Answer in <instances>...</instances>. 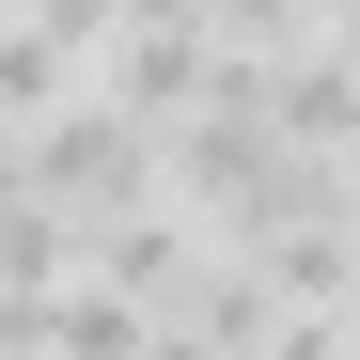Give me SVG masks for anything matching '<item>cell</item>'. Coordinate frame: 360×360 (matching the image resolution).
I'll use <instances>...</instances> for the list:
<instances>
[{
    "label": "cell",
    "mask_w": 360,
    "mask_h": 360,
    "mask_svg": "<svg viewBox=\"0 0 360 360\" xmlns=\"http://www.w3.org/2000/svg\"><path fill=\"white\" fill-rule=\"evenodd\" d=\"M32 188L63 204L79 235H110V219H141V204H172V172H157V126H126L110 94H63L32 126Z\"/></svg>",
    "instance_id": "6da1fadb"
},
{
    "label": "cell",
    "mask_w": 360,
    "mask_h": 360,
    "mask_svg": "<svg viewBox=\"0 0 360 360\" xmlns=\"http://www.w3.org/2000/svg\"><path fill=\"white\" fill-rule=\"evenodd\" d=\"M172 329L219 345V360H251V345H282V282H266V266H204L188 297H172Z\"/></svg>",
    "instance_id": "7a4b0ae2"
},
{
    "label": "cell",
    "mask_w": 360,
    "mask_h": 360,
    "mask_svg": "<svg viewBox=\"0 0 360 360\" xmlns=\"http://www.w3.org/2000/svg\"><path fill=\"white\" fill-rule=\"evenodd\" d=\"M141 345H157L141 297H110V282H63V297H47V360H141Z\"/></svg>",
    "instance_id": "3957f363"
},
{
    "label": "cell",
    "mask_w": 360,
    "mask_h": 360,
    "mask_svg": "<svg viewBox=\"0 0 360 360\" xmlns=\"http://www.w3.org/2000/svg\"><path fill=\"white\" fill-rule=\"evenodd\" d=\"M16 16H47L63 47H110V32H126V0H16Z\"/></svg>",
    "instance_id": "277c9868"
},
{
    "label": "cell",
    "mask_w": 360,
    "mask_h": 360,
    "mask_svg": "<svg viewBox=\"0 0 360 360\" xmlns=\"http://www.w3.org/2000/svg\"><path fill=\"white\" fill-rule=\"evenodd\" d=\"M251 360H345V314H282V345H251Z\"/></svg>",
    "instance_id": "5b68a950"
},
{
    "label": "cell",
    "mask_w": 360,
    "mask_h": 360,
    "mask_svg": "<svg viewBox=\"0 0 360 360\" xmlns=\"http://www.w3.org/2000/svg\"><path fill=\"white\" fill-rule=\"evenodd\" d=\"M47 188H32V126H0V219H32Z\"/></svg>",
    "instance_id": "8992f818"
},
{
    "label": "cell",
    "mask_w": 360,
    "mask_h": 360,
    "mask_svg": "<svg viewBox=\"0 0 360 360\" xmlns=\"http://www.w3.org/2000/svg\"><path fill=\"white\" fill-rule=\"evenodd\" d=\"M141 360H219V345H188V329H157V345H141Z\"/></svg>",
    "instance_id": "52a82bcc"
},
{
    "label": "cell",
    "mask_w": 360,
    "mask_h": 360,
    "mask_svg": "<svg viewBox=\"0 0 360 360\" xmlns=\"http://www.w3.org/2000/svg\"><path fill=\"white\" fill-rule=\"evenodd\" d=\"M297 16H360V0H297Z\"/></svg>",
    "instance_id": "ba28073f"
},
{
    "label": "cell",
    "mask_w": 360,
    "mask_h": 360,
    "mask_svg": "<svg viewBox=\"0 0 360 360\" xmlns=\"http://www.w3.org/2000/svg\"><path fill=\"white\" fill-rule=\"evenodd\" d=\"M329 47H345V63H360V16H345V32H329Z\"/></svg>",
    "instance_id": "9c48e42d"
},
{
    "label": "cell",
    "mask_w": 360,
    "mask_h": 360,
    "mask_svg": "<svg viewBox=\"0 0 360 360\" xmlns=\"http://www.w3.org/2000/svg\"><path fill=\"white\" fill-rule=\"evenodd\" d=\"M345 360H360V314H345Z\"/></svg>",
    "instance_id": "30bf717a"
},
{
    "label": "cell",
    "mask_w": 360,
    "mask_h": 360,
    "mask_svg": "<svg viewBox=\"0 0 360 360\" xmlns=\"http://www.w3.org/2000/svg\"><path fill=\"white\" fill-rule=\"evenodd\" d=\"M0 16H16V0H0Z\"/></svg>",
    "instance_id": "8fae6325"
}]
</instances>
